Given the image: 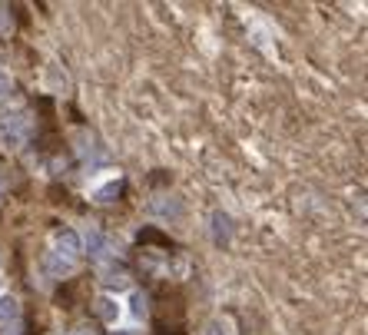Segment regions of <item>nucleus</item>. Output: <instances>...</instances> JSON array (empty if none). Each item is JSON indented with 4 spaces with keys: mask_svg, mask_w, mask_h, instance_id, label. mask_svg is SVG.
Wrapping results in <instances>:
<instances>
[{
    "mask_svg": "<svg viewBox=\"0 0 368 335\" xmlns=\"http://www.w3.org/2000/svg\"><path fill=\"white\" fill-rule=\"evenodd\" d=\"M107 286H109V289H113V286H117V289H123V286H126V276H123V272H109Z\"/></svg>",
    "mask_w": 368,
    "mask_h": 335,
    "instance_id": "nucleus-13",
    "label": "nucleus"
},
{
    "mask_svg": "<svg viewBox=\"0 0 368 335\" xmlns=\"http://www.w3.org/2000/svg\"><path fill=\"white\" fill-rule=\"evenodd\" d=\"M76 150H80V156H83L90 166H97V163L107 160V153L100 150V143L93 133H80V136H76Z\"/></svg>",
    "mask_w": 368,
    "mask_h": 335,
    "instance_id": "nucleus-5",
    "label": "nucleus"
},
{
    "mask_svg": "<svg viewBox=\"0 0 368 335\" xmlns=\"http://www.w3.org/2000/svg\"><path fill=\"white\" fill-rule=\"evenodd\" d=\"M11 30V17H7V7H0V33Z\"/></svg>",
    "mask_w": 368,
    "mask_h": 335,
    "instance_id": "nucleus-15",
    "label": "nucleus"
},
{
    "mask_svg": "<svg viewBox=\"0 0 368 335\" xmlns=\"http://www.w3.org/2000/svg\"><path fill=\"white\" fill-rule=\"evenodd\" d=\"M229 216H222V213H216L213 216V223H216V242H222V239H229V226H222Z\"/></svg>",
    "mask_w": 368,
    "mask_h": 335,
    "instance_id": "nucleus-11",
    "label": "nucleus"
},
{
    "mask_svg": "<svg viewBox=\"0 0 368 335\" xmlns=\"http://www.w3.org/2000/svg\"><path fill=\"white\" fill-rule=\"evenodd\" d=\"M80 239H83V249H90V256H97V259H100V256H107L109 239L103 236L100 229H93V226H90V229H87V233H83V236H80Z\"/></svg>",
    "mask_w": 368,
    "mask_h": 335,
    "instance_id": "nucleus-6",
    "label": "nucleus"
},
{
    "mask_svg": "<svg viewBox=\"0 0 368 335\" xmlns=\"http://www.w3.org/2000/svg\"><path fill=\"white\" fill-rule=\"evenodd\" d=\"M130 312H133L136 322L146 319V295H143V292H133V295H130Z\"/></svg>",
    "mask_w": 368,
    "mask_h": 335,
    "instance_id": "nucleus-10",
    "label": "nucleus"
},
{
    "mask_svg": "<svg viewBox=\"0 0 368 335\" xmlns=\"http://www.w3.org/2000/svg\"><path fill=\"white\" fill-rule=\"evenodd\" d=\"M27 113L23 110H13V113H7V110H0V140H4V146H20L23 136H27Z\"/></svg>",
    "mask_w": 368,
    "mask_h": 335,
    "instance_id": "nucleus-1",
    "label": "nucleus"
},
{
    "mask_svg": "<svg viewBox=\"0 0 368 335\" xmlns=\"http://www.w3.org/2000/svg\"><path fill=\"white\" fill-rule=\"evenodd\" d=\"M0 335H20V299L0 295Z\"/></svg>",
    "mask_w": 368,
    "mask_h": 335,
    "instance_id": "nucleus-3",
    "label": "nucleus"
},
{
    "mask_svg": "<svg viewBox=\"0 0 368 335\" xmlns=\"http://www.w3.org/2000/svg\"><path fill=\"white\" fill-rule=\"evenodd\" d=\"M7 97H11V76L0 70V100H7Z\"/></svg>",
    "mask_w": 368,
    "mask_h": 335,
    "instance_id": "nucleus-14",
    "label": "nucleus"
},
{
    "mask_svg": "<svg viewBox=\"0 0 368 335\" xmlns=\"http://www.w3.org/2000/svg\"><path fill=\"white\" fill-rule=\"evenodd\" d=\"M153 213L156 216H179L183 213V203L179 199H160V203H153Z\"/></svg>",
    "mask_w": 368,
    "mask_h": 335,
    "instance_id": "nucleus-9",
    "label": "nucleus"
},
{
    "mask_svg": "<svg viewBox=\"0 0 368 335\" xmlns=\"http://www.w3.org/2000/svg\"><path fill=\"white\" fill-rule=\"evenodd\" d=\"M50 246H54V249H50L54 256H60V259H66V262H76V259H80V252H83V239H80L76 229L64 226V229H57V233H54Z\"/></svg>",
    "mask_w": 368,
    "mask_h": 335,
    "instance_id": "nucleus-2",
    "label": "nucleus"
},
{
    "mask_svg": "<svg viewBox=\"0 0 368 335\" xmlns=\"http://www.w3.org/2000/svg\"><path fill=\"white\" fill-rule=\"evenodd\" d=\"M119 196V180H109V183H103V186H93V199L97 203H113Z\"/></svg>",
    "mask_w": 368,
    "mask_h": 335,
    "instance_id": "nucleus-7",
    "label": "nucleus"
},
{
    "mask_svg": "<svg viewBox=\"0 0 368 335\" xmlns=\"http://www.w3.org/2000/svg\"><path fill=\"white\" fill-rule=\"evenodd\" d=\"M0 295H4V279H0Z\"/></svg>",
    "mask_w": 368,
    "mask_h": 335,
    "instance_id": "nucleus-16",
    "label": "nucleus"
},
{
    "mask_svg": "<svg viewBox=\"0 0 368 335\" xmlns=\"http://www.w3.org/2000/svg\"><path fill=\"white\" fill-rule=\"evenodd\" d=\"M97 315L103 319L107 325H117L119 319H123V302H119L117 295H109V292H103L97 299Z\"/></svg>",
    "mask_w": 368,
    "mask_h": 335,
    "instance_id": "nucleus-4",
    "label": "nucleus"
},
{
    "mask_svg": "<svg viewBox=\"0 0 368 335\" xmlns=\"http://www.w3.org/2000/svg\"><path fill=\"white\" fill-rule=\"evenodd\" d=\"M206 335H232V332H229V322H222V319H216V322H209Z\"/></svg>",
    "mask_w": 368,
    "mask_h": 335,
    "instance_id": "nucleus-12",
    "label": "nucleus"
},
{
    "mask_svg": "<svg viewBox=\"0 0 368 335\" xmlns=\"http://www.w3.org/2000/svg\"><path fill=\"white\" fill-rule=\"evenodd\" d=\"M73 269H76V262H66V259H60V256H54V252L47 256V272H50V276H70Z\"/></svg>",
    "mask_w": 368,
    "mask_h": 335,
    "instance_id": "nucleus-8",
    "label": "nucleus"
}]
</instances>
